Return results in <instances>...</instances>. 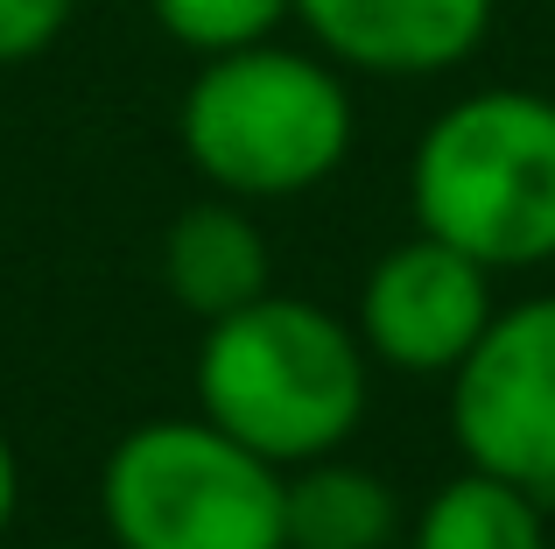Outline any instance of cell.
I'll return each mask as SVG.
<instances>
[{
	"label": "cell",
	"instance_id": "1",
	"mask_svg": "<svg viewBox=\"0 0 555 549\" xmlns=\"http://www.w3.org/2000/svg\"><path fill=\"white\" fill-rule=\"evenodd\" d=\"M197 409L268 465L331 458L366 416V345L302 296H254L204 324Z\"/></svg>",
	"mask_w": 555,
	"mask_h": 549
},
{
	"label": "cell",
	"instance_id": "2",
	"mask_svg": "<svg viewBox=\"0 0 555 549\" xmlns=\"http://www.w3.org/2000/svg\"><path fill=\"white\" fill-rule=\"evenodd\" d=\"M408 205L492 274L555 261V99L492 85L443 106L415 141Z\"/></svg>",
	"mask_w": 555,
	"mask_h": 549
},
{
	"label": "cell",
	"instance_id": "3",
	"mask_svg": "<svg viewBox=\"0 0 555 549\" xmlns=\"http://www.w3.org/2000/svg\"><path fill=\"white\" fill-rule=\"evenodd\" d=\"M183 149L225 197L317 191L352 149V92L317 56L246 42L183 92Z\"/></svg>",
	"mask_w": 555,
	"mask_h": 549
},
{
	"label": "cell",
	"instance_id": "4",
	"mask_svg": "<svg viewBox=\"0 0 555 549\" xmlns=\"http://www.w3.org/2000/svg\"><path fill=\"white\" fill-rule=\"evenodd\" d=\"M99 514L120 549H288L282 465L218 423H141L99 472Z\"/></svg>",
	"mask_w": 555,
	"mask_h": 549
},
{
	"label": "cell",
	"instance_id": "5",
	"mask_svg": "<svg viewBox=\"0 0 555 549\" xmlns=\"http://www.w3.org/2000/svg\"><path fill=\"white\" fill-rule=\"evenodd\" d=\"M450 437L464 465L555 494V296L492 310L478 345L450 367Z\"/></svg>",
	"mask_w": 555,
	"mask_h": 549
},
{
	"label": "cell",
	"instance_id": "6",
	"mask_svg": "<svg viewBox=\"0 0 555 549\" xmlns=\"http://www.w3.org/2000/svg\"><path fill=\"white\" fill-rule=\"evenodd\" d=\"M492 268L436 233H415L379 254L359 289V345L401 373H450L492 324Z\"/></svg>",
	"mask_w": 555,
	"mask_h": 549
},
{
	"label": "cell",
	"instance_id": "7",
	"mask_svg": "<svg viewBox=\"0 0 555 549\" xmlns=\"http://www.w3.org/2000/svg\"><path fill=\"white\" fill-rule=\"evenodd\" d=\"M317 50L373 78H436L486 42L492 0H296Z\"/></svg>",
	"mask_w": 555,
	"mask_h": 549
},
{
	"label": "cell",
	"instance_id": "8",
	"mask_svg": "<svg viewBox=\"0 0 555 549\" xmlns=\"http://www.w3.org/2000/svg\"><path fill=\"white\" fill-rule=\"evenodd\" d=\"M163 282L204 324L268 296V240L240 205H190L163 240Z\"/></svg>",
	"mask_w": 555,
	"mask_h": 549
},
{
	"label": "cell",
	"instance_id": "9",
	"mask_svg": "<svg viewBox=\"0 0 555 549\" xmlns=\"http://www.w3.org/2000/svg\"><path fill=\"white\" fill-rule=\"evenodd\" d=\"M282 536L288 549H387L401 536V500L366 465L310 458L282 472Z\"/></svg>",
	"mask_w": 555,
	"mask_h": 549
},
{
	"label": "cell",
	"instance_id": "10",
	"mask_svg": "<svg viewBox=\"0 0 555 549\" xmlns=\"http://www.w3.org/2000/svg\"><path fill=\"white\" fill-rule=\"evenodd\" d=\"M408 549H548L542 500L514 480L464 472L443 494H429V508L415 514Z\"/></svg>",
	"mask_w": 555,
	"mask_h": 549
},
{
	"label": "cell",
	"instance_id": "11",
	"mask_svg": "<svg viewBox=\"0 0 555 549\" xmlns=\"http://www.w3.org/2000/svg\"><path fill=\"white\" fill-rule=\"evenodd\" d=\"M163 36H177L183 50L225 56L246 50V42H268L274 28L296 14V0H149Z\"/></svg>",
	"mask_w": 555,
	"mask_h": 549
},
{
	"label": "cell",
	"instance_id": "12",
	"mask_svg": "<svg viewBox=\"0 0 555 549\" xmlns=\"http://www.w3.org/2000/svg\"><path fill=\"white\" fill-rule=\"evenodd\" d=\"M78 0H0V64H28L64 36Z\"/></svg>",
	"mask_w": 555,
	"mask_h": 549
},
{
	"label": "cell",
	"instance_id": "13",
	"mask_svg": "<svg viewBox=\"0 0 555 549\" xmlns=\"http://www.w3.org/2000/svg\"><path fill=\"white\" fill-rule=\"evenodd\" d=\"M14 500H22V465H14L8 437H0V536H8V522H14Z\"/></svg>",
	"mask_w": 555,
	"mask_h": 549
}]
</instances>
